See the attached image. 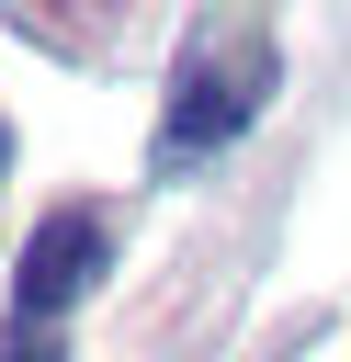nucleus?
Here are the masks:
<instances>
[{"label": "nucleus", "instance_id": "obj_1", "mask_svg": "<svg viewBox=\"0 0 351 362\" xmlns=\"http://www.w3.org/2000/svg\"><path fill=\"white\" fill-rule=\"evenodd\" d=\"M283 57H272V23H204L181 45V79H170V113H159V170H204L215 147L249 136V113L272 102Z\"/></svg>", "mask_w": 351, "mask_h": 362}, {"label": "nucleus", "instance_id": "obj_2", "mask_svg": "<svg viewBox=\"0 0 351 362\" xmlns=\"http://www.w3.org/2000/svg\"><path fill=\"white\" fill-rule=\"evenodd\" d=\"M102 272H113V226H102L91 204L45 215V226L23 238V260H11V305H23V328H45L57 305H79Z\"/></svg>", "mask_w": 351, "mask_h": 362}, {"label": "nucleus", "instance_id": "obj_3", "mask_svg": "<svg viewBox=\"0 0 351 362\" xmlns=\"http://www.w3.org/2000/svg\"><path fill=\"white\" fill-rule=\"evenodd\" d=\"M11 362H57V339H45V328H23V351H11Z\"/></svg>", "mask_w": 351, "mask_h": 362}, {"label": "nucleus", "instance_id": "obj_4", "mask_svg": "<svg viewBox=\"0 0 351 362\" xmlns=\"http://www.w3.org/2000/svg\"><path fill=\"white\" fill-rule=\"evenodd\" d=\"M0 170H11V124H0Z\"/></svg>", "mask_w": 351, "mask_h": 362}]
</instances>
